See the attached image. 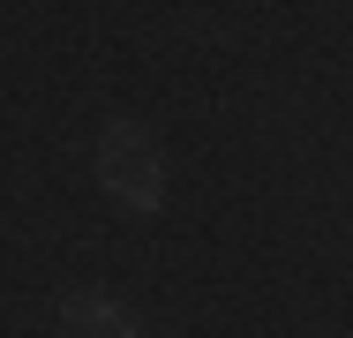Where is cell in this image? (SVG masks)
I'll return each instance as SVG.
<instances>
[{
  "label": "cell",
  "instance_id": "obj_1",
  "mask_svg": "<svg viewBox=\"0 0 353 338\" xmlns=\"http://www.w3.org/2000/svg\"><path fill=\"white\" fill-rule=\"evenodd\" d=\"M98 181H105V196L128 203V210H158V203H165L158 135L143 128V121H105V128H98Z\"/></svg>",
  "mask_w": 353,
  "mask_h": 338
},
{
  "label": "cell",
  "instance_id": "obj_2",
  "mask_svg": "<svg viewBox=\"0 0 353 338\" xmlns=\"http://www.w3.org/2000/svg\"><path fill=\"white\" fill-rule=\"evenodd\" d=\"M61 338H136V316L113 293H61Z\"/></svg>",
  "mask_w": 353,
  "mask_h": 338
}]
</instances>
